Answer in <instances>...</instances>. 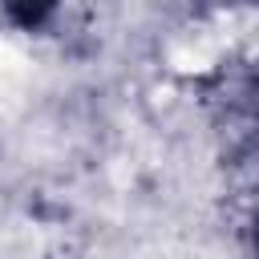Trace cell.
Returning <instances> with one entry per match:
<instances>
[{
	"mask_svg": "<svg viewBox=\"0 0 259 259\" xmlns=\"http://www.w3.org/2000/svg\"><path fill=\"white\" fill-rule=\"evenodd\" d=\"M57 4L61 0H0V12L8 16V24L24 28V32H40L53 20Z\"/></svg>",
	"mask_w": 259,
	"mask_h": 259,
	"instance_id": "1",
	"label": "cell"
}]
</instances>
